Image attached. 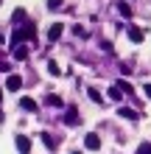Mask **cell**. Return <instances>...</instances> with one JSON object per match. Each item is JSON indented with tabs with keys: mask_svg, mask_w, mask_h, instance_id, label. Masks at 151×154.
Segmentation results:
<instances>
[{
	"mask_svg": "<svg viewBox=\"0 0 151 154\" xmlns=\"http://www.w3.org/2000/svg\"><path fill=\"white\" fill-rule=\"evenodd\" d=\"M37 37V31H34V25H23V28H14V34H11V42H14V48L20 45L23 39H34Z\"/></svg>",
	"mask_w": 151,
	"mask_h": 154,
	"instance_id": "1",
	"label": "cell"
},
{
	"mask_svg": "<svg viewBox=\"0 0 151 154\" xmlns=\"http://www.w3.org/2000/svg\"><path fill=\"white\" fill-rule=\"evenodd\" d=\"M84 149L98 151V149H101V137H98L95 132H87V134H84Z\"/></svg>",
	"mask_w": 151,
	"mask_h": 154,
	"instance_id": "2",
	"label": "cell"
},
{
	"mask_svg": "<svg viewBox=\"0 0 151 154\" xmlns=\"http://www.w3.org/2000/svg\"><path fill=\"white\" fill-rule=\"evenodd\" d=\"M14 146H17L20 154H31V140L25 137V134H17V137H14Z\"/></svg>",
	"mask_w": 151,
	"mask_h": 154,
	"instance_id": "3",
	"label": "cell"
},
{
	"mask_svg": "<svg viewBox=\"0 0 151 154\" xmlns=\"http://www.w3.org/2000/svg\"><path fill=\"white\" fill-rule=\"evenodd\" d=\"M62 121H65L67 126H78V123H81V118H78V109H76V106H67V112H65V118H62Z\"/></svg>",
	"mask_w": 151,
	"mask_h": 154,
	"instance_id": "4",
	"label": "cell"
},
{
	"mask_svg": "<svg viewBox=\"0 0 151 154\" xmlns=\"http://www.w3.org/2000/svg\"><path fill=\"white\" fill-rule=\"evenodd\" d=\"M20 87H23V79L17 76V73H11V76L6 79V90H8V93H17Z\"/></svg>",
	"mask_w": 151,
	"mask_h": 154,
	"instance_id": "5",
	"label": "cell"
},
{
	"mask_svg": "<svg viewBox=\"0 0 151 154\" xmlns=\"http://www.w3.org/2000/svg\"><path fill=\"white\" fill-rule=\"evenodd\" d=\"M62 34H65V25H62V23H53L50 28H48V39H50V42H56Z\"/></svg>",
	"mask_w": 151,
	"mask_h": 154,
	"instance_id": "6",
	"label": "cell"
},
{
	"mask_svg": "<svg viewBox=\"0 0 151 154\" xmlns=\"http://www.w3.org/2000/svg\"><path fill=\"white\" fill-rule=\"evenodd\" d=\"M20 109H25V112H37V101H34V98H28V95H23V98H20Z\"/></svg>",
	"mask_w": 151,
	"mask_h": 154,
	"instance_id": "7",
	"label": "cell"
},
{
	"mask_svg": "<svg viewBox=\"0 0 151 154\" xmlns=\"http://www.w3.org/2000/svg\"><path fill=\"white\" fill-rule=\"evenodd\" d=\"M39 140L45 143L50 151H56V146H59V143H56V137H53V134H48V132H42V134H39Z\"/></svg>",
	"mask_w": 151,
	"mask_h": 154,
	"instance_id": "8",
	"label": "cell"
},
{
	"mask_svg": "<svg viewBox=\"0 0 151 154\" xmlns=\"http://www.w3.org/2000/svg\"><path fill=\"white\" fill-rule=\"evenodd\" d=\"M126 34H129V39H131V42H143V31H140L137 25H131Z\"/></svg>",
	"mask_w": 151,
	"mask_h": 154,
	"instance_id": "9",
	"label": "cell"
},
{
	"mask_svg": "<svg viewBox=\"0 0 151 154\" xmlns=\"http://www.w3.org/2000/svg\"><path fill=\"white\" fill-rule=\"evenodd\" d=\"M118 11H120V17H126V20H129V17H131V6L126 3V0H120V3H118Z\"/></svg>",
	"mask_w": 151,
	"mask_h": 154,
	"instance_id": "10",
	"label": "cell"
},
{
	"mask_svg": "<svg viewBox=\"0 0 151 154\" xmlns=\"http://www.w3.org/2000/svg\"><path fill=\"white\" fill-rule=\"evenodd\" d=\"M118 115H120V118H126V121H134V118H137V112H134V109H129V106H120Z\"/></svg>",
	"mask_w": 151,
	"mask_h": 154,
	"instance_id": "11",
	"label": "cell"
},
{
	"mask_svg": "<svg viewBox=\"0 0 151 154\" xmlns=\"http://www.w3.org/2000/svg\"><path fill=\"white\" fill-rule=\"evenodd\" d=\"M28 56V45H17L14 48V59H25Z\"/></svg>",
	"mask_w": 151,
	"mask_h": 154,
	"instance_id": "12",
	"label": "cell"
},
{
	"mask_svg": "<svg viewBox=\"0 0 151 154\" xmlns=\"http://www.w3.org/2000/svg\"><path fill=\"white\" fill-rule=\"evenodd\" d=\"M112 98V101H123V90H118V87H109V93H106Z\"/></svg>",
	"mask_w": 151,
	"mask_h": 154,
	"instance_id": "13",
	"label": "cell"
},
{
	"mask_svg": "<svg viewBox=\"0 0 151 154\" xmlns=\"http://www.w3.org/2000/svg\"><path fill=\"white\" fill-rule=\"evenodd\" d=\"M115 87H118V90H123V93H134V87H131L129 81H123V79H120V81H118Z\"/></svg>",
	"mask_w": 151,
	"mask_h": 154,
	"instance_id": "14",
	"label": "cell"
},
{
	"mask_svg": "<svg viewBox=\"0 0 151 154\" xmlns=\"http://www.w3.org/2000/svg\"><path fill=\"white\" fill-rule=\"evenodd\" d=\"M48 73H50V76H62V70H59V65H56L53 59L48 62Z\"/></svg>",
	"mask_w": 151,
	"mask_h": 154,
	"instance_id": "15",
	"label": "cell"
},
{
	"mask_svg": "<svg viewBox=\"0 0 151 154\" xmlns=\"http://www.w3.org/2000/svg\"><path fill=\"white\" fill-rule=\"evenodd\" d=\"M90 98H92L95 104H104V95H101V93H98L95 87H90Z\"/></svg>",
	"mask_w": 151,
	"mask_h": 154,
	"instance_id": "16",
	"label": "cell"
},
{
	"mask_svg": "<svg viewBox=\"0 0 151 154\" xmlns=\"http://www.w3.org/2000/svg\"><path fill=\"white\" fill-rule=\"evenodd\" d=\"M45 101H48L50 106H62V104H65V101H62V98H59V95H48V98H45Z\"/></svg>",
	"mask_w": 151,
	"mask_h": 154,
	"instance_id": "17",
	"label": "cell"
},
{
	"mask_svg": "<svg viewBox=\"0 0 151 154\" xmlns=\"http://www.w3.org/2000/svg\"><path fill=\"white\" fill-rule=\"evenodd\" d=\"M11 20H14V23H20V20H25V8H17V11L11 14Z\"/></svg>",
	"mask_w": 151,
	"mask_h": 154,
	"instance_id": "18",
	"label": "cell"
},
{
	"mask_svg": "<svg viewBox=\"0 0 151 154\" xmlns=\"http://www.w3.org/2000/svg\"><path fill=\"white\" fill-rule=\"evenodd\" d=\"M48 8H50V11H59V8H62V0H48Z\"/></svg>",
	"mask_w": 151,
	"mask_h": 154,
	"instance_id": "19",
	"label": "cell"
},
{
	"mask_svg": "<svg viewBox=\"0 0 151 154\" xmlns=\"http://www.w3.org/2000/svg\"><path fill=\"white\" fill-rule=\"evenodd\" d=\"M137 154H151V143H143V146H140V151Z\"/></svg>",
	"mask_w": 151,
	"mask_h": 154,
	"instance_id": "20",
	"label": "cell"
},
{
	"mask_svg": "<svg viewBox=\"0 0 151 154\" xmlns=\"http://www.w3.org/2000/svg\"><path fill=\"white\" fill-rule=\"evenodd\" d=\"M73 31H76V37H87V31L81 28V25H73Z\"/></svg>",
	"mask_w": 151,
	"mask_h": 154,
	"instance_id": "21",
	"label": "cell"
},
{
	"mask_svg": "<svg viewBox=\"0 0 151 154\" xmlns=\"http://www.w3.org/2000/svg\"><path fill=\"white\" fill-rule=\"evenodd\" d=\"M143 93H146V98H151V84H143Z\"/></svg>",
	"mask_w": 151,
	"mask_h": 154,
	"instance_id": "22",
	"label": "cell"
},
{
	"mask_svg": "<svg viewBox=\"0 0 151 154\" xmlns=\"http://www.w3.org/2000/svg\"><path fill=\"white\" fill-rule=\"evenodd\" d=\"M0 104H3V90H0Z\"/></svg>",
	"mask_w": 151,
	"mask_h": 154,
	"instance_id": "23",
	"label": "cell"
}]
</instances>
